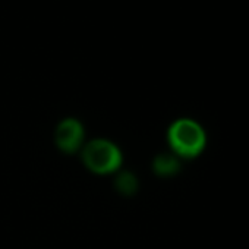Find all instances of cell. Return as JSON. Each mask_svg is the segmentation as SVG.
<instances>
[{
  "label": "cell",
  "mask_w": 249,
  "mask_h": 249,
  "mask_svg": "<svg viewBox=\"0 0 249 249\" xmlns=\"http://www.w3.org/2000/svg\"><path fill=\"white\" fill-rule=\"evenodd\" d=\"M116 188L119 192L124 195H131L137 191V179L131 173H122L116 179Z\"/></svg>",
  "instance_id": "5"
},
{
  "label": "cell",
  "mask_w": 249,
  "mask_h": 249,
  "mask_svg": "<svg viewBox=\"0 0 249 249\" xmlns=\"http://www.w3.org/2000/svg\"><path fill=\"white\" fill-rule=\"evenodd\" d=\"M154 170L161 176L175 175L179 170V161L169 154H161L154 160Z\"/></svg>",
  "instance_id": "4"
},
{
  "label": "cell",
  "mask_w": 249,
  "mask_h": 249,
  "mask_svg": "<svg viewBox=\"0 0 249 249\" xmlns=\"http://www.w3.org/2000/svg\"><path fill=\"white\" fill-rule=\"evenodd\" d=\"M84 161L88 169L95 173L114 172L122 163V154L119 148L108 141H92L84 150Z\"/></svg>",
  "instance_id": "2"
},
{
  "label": "cell",
  "mask_w": 249,
  "mask_h": 249,
  "mask_svg": "<svg viewBox=\"0 0 249 249\" xmlns=\"http://www.w3.org/2000/svg\"><path fill=\"white\" fill-rule=\"evenodd\" d=\"M169 142L176 154L192 159L205 148L207 137L199 123L191 119H180L169 129Z\"/></svg>",
  "instance_id": "1"
},
{
  "label": "cell",
  "mask_w": 249,
  "mask_h": 249,
  "mask_svg": "<svg viewBox=\"0 0 249 249\" xmlns=\"http://www.w3.org/2000/svg\"><path fill=\"white\" fill-rule=\"evenodd\" d=\"M84 131L81 123L75 119L63 120L56 131V142L57 147L65 153H73L79 148L82 142Z\"/></svg>",
  "instance_id": "3"
}]
</instances>
